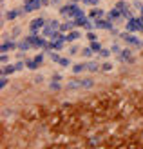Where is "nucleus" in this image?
I'll use <instances>...</instances> for the list:
<instances>
[{
    "label": "nucleus",
    "instance_id": "nucleus-1",
    "mask_svg": "<svg viewBox=\"0 0 143 149\" xmlns=\"http://www.w3.org/2000/svg\"><path fill=\"white\" fill-rule=\"evenodd\" d=\"M29 27H31V35H36V31H38L40 27H46V20L44 18H35L31 24H29Z\"/></svg>",
    "mask_w": 143,
    "mask_h": 149
},
{
    "label": "nucleus",
    "instance_id": "nucleus-2",
    "mask_svg": "<svg viewBox=\"0 0 143 149\" xmlns=\"http://www.w3.org/2000/svg\"><path fill=\"white\" fill-rule=\"evenodd\" d=\"M103 13H105V11L98 9V7H93V9L89 11V15H87V17L91 18V20H93V18H94V20H98V18H103Z\"/></svg>",
    "mask_w": 143,
    "mask_h": 149
},
{
    "label": "nucleus",
    "instance_id": "nucleus-3",
    "mask_svg": "<svg viewBox=\"0 0 143 149\" xmlns=\"http://www.w3.org/2000/svg\"><path fill=\"white\" fill-rule=\"evenodd\" d=\"M131 56H132L131 49H123V51H120V56H118V58H120V62H122V60H123V62H132Z\"/></svg>",
    "mask_w": 143,
    "mask_h": 149
},
{
    "label": "nucleus",
    "instance_id": "nucleus-4",
    "mask_svg": "<svg viewBox=\"0 0 143 149\" xmlns=\"http://www.w3.org/2000/svg\"><path fill=\"white\" fill-rule=\"evenodd\" d=\"M74 26H76L74 22H64V24H60V31H62V33L64 31H71Z\"/></svg>",
    "mask_w": 143,
    "mask_h": 149
},
{
    "label": "nucleus",
    "instance_id": "nucleus-5",
    "mask_svg": "<svg viewBox=\"0 0 143 149\" xmlns=\"http://www.w3.org/2000/svg\"><path fill=\"white\" fill-rule=\"evenodd\" d=\"M84 69H87V64H74V65H73V73H74V74L82 73Z\"/></svg>",
    "mask_w": 143,
    "mask_h": 149
},
{
    "label": "nucleus",
    "instance_id": "nucleus-6",
    "mask_svg": "<svg viewBox=\"0 0 143 149\" xmlns=\"http://www.w3.org/2000/svg\"><path fill=\"white\" fill-rule=\"evenodd\" d=\"M17 71V65H4L2 68V74L6 77V74H11V73H15Z\"/></svg>",
    "mask_w": 143,
    "mask_h": 149
},
{
    "label": "nucleus",
    "instance_id": "nucleus-7",
    "mask_svg": "<svg viewBox=\"0 0 143 149\" xmlns=\"http://www.w3.org/2000/svg\"><path fill=\"white\" fill-rule=\"evenodd\" d=\"M17 46H15L13 42H4L2 44V53H7V51H11V49H15Z\"/></svg>",
    "mask_w": 143,
    "mask_h": 149
},
{
    "label": "nucleus",
    "instance_id": "nucleus-8",
    "mask_svg": "<svg viewBox=\"0 0 143 149\" xmlns=\"http://www.w3.org/2000/svg\"><path fill=\"white\" fill-rule=\"evenodd\" d=\"M76 38H80V33H78V31H71L69 35L65 36V40H67V42H73V40H76Z\"/></svg>",
    "mask_w": 143,
    "mask_h": 149
},
{
    "label": "nucleus",
    "instance_id": "nucleus-9",
    "mask_svg": "<svg viewBox=\"0 0 143 149\" xmlns=\"http://www.w3.org/2000/svg\"><path fill=\"white\" fill-rule=\"evenodd\" d=\"M98 68H100V65H98L96 62H87V71H91V73H94Z\"/></svg>",
    "mask_w": 143,
    "mask_h": 149
},
{
    "label": "nucleus",
    "instance_id": "nucleus-10",
    "mask_svg": "<svg viewBox=\"0 0 143 149\" xmlns=\"http://www.w3.org/2000/svg\"><path fill=\"white\" fill-rule=\"evenodd\" d=\"M18 15H20V11H9L6 15V20H13V18H17Z\"/></svg>",
    "mask_w": 143,
    "mask_h": 149
},
{
    "label": "nucleus",
    "instance_id": "nucleus-11",
    "mask_svg": "<svg viewBox=\"0 0 143 149\" xmlns=\"http://www.w3.org/2000/svg\"><path fill=\"white\" fill-rule=\"evenodd\" d=\"M89 47H91L93 51H102V44L94 40V42H91V46H89Z\"/></svg>",
    "mask_w": 143,
    "mask_h": 149
},
{
    "label": "nucleus",
    "instance_id": "nucleus-12",
    "mask_svg": "<svg viewBox=\"0 0 143 149\" xmlns=\"http://www.w3.org/2000/svg\"><path fill=\"white\" fill-rule=\"evenodd\" d=\"M82 86H84V87H93L94 82H93L91 78H84V80H82Z\"/></svg>",
    "mask_w": 143,
    "mask_h": 149
},
{
    "label": "nucleus",
    "instance_id": "nucleus-13",
    "mask_svg": "<svg viewBox=\"0 0 143 149\" xmlns=\"http://www.w3.org/2000/svg\"><path fill=\"white\" fill-rule=\"evenodd\" d=\"M93 53H94V51H93V49H91V47H85V49H84V51H82V55H84V56H85V58H89V56H91V55H93Z\"/></svg>",
    "mask_w": 143,
    "mask_h": 149
},
{
    "label": "nucleus",
    "instance_id": "nucleus-14",
    "mask_svg": "<svg viewBox=\"0 0 143 149\" xmlns=\"http://www.w3.org/2000/svg\"><path fill=\"white\" fill-rule=\"evenodd\" d=\"M102 69H103V71H111V69H112V64H111V62H105V64L102 65Z\"/></svg>",
    "mask_w": 143,
    "mask_h": 149
},
{
    "label": "nucleus",
    "instance_id": "nucleus-15",
    "mask_svg": "<svg viewBox=\"0 0 143 149\" xmlns=\"http://www.w3.org/2000/svg\"><path fill=\"white\" fill-rule=\"evenodd\" d=\"M60 65H64V68H65V65H69L71 62H69V58H60V62H58Z\"/></svg>",
    "mask_w": 143,
    "mask_h": 149
},
{
    "label": "nucleus",
    "instance_id": "nucleus-16",
    "mask_svg": "<svg viewBox=\"0 0 143 149\" xmlns=\"http://www.w3.org/2000/svg\"><path fill=\"white\" fill-rule=\"evenodd\" d=\"M60 86H62L60 82H53V84H51V89H53V91H58V89H60Z\"/></svg>",
    "mask_w": 143,
    "mask_h": 149
},
{
    "label": "nucleus",
    "instance_id": "nucleus-17",
    "mask_svg": "<svg viewBox=\"0 0 143 149\" xmlns=\"http://www.w3.org/2000/svg\"><path fill=\"white\" fill-rule=\"evenodd\" d=\"M100 55H102L103 58H107V56H111V51H109V49H102V51H100Z\"/></svg>",
    "mask_w": 143,
    "mask_h": 149
},
{
    "label": "nucleus",
    "instance_id": "nucleus-18",
    "mask_svg": "<svg viewBox=\"0 0 143 149\" xmlns=\"http://www.w3.org/2000/svg\"><path fill=\"white\" fill-rule=\"evenodd\" d=\"M49 56H51V60H55V62H60V55H58V53H51Z\"/></svg>",
    "mask_w": 143,
    "mask_h": 149
},
{
    "label": "nucleus",
    "instance_id": "nucleus-19",
    "mask_svg": "<svg viewBox=\"0 0 143 149\" xmlns=\"http://www.w3.org/2000/svg\"><path fill=\"white\" fill-rule=\"evenodd\" d=\"M82 2H85L87 6H96V4H98V0H82Z\"/></svg>",
    "mask_w": 143,
    "mask_h": 149
},
{
    "label": "nucleus",
    "instance_id": "nucleus-20",
    "mask_svg": "<svg viewBox=\"0 0 143 149\" xmlns=\"http://www.w3.org/2000/svg\"><path fill=\"white\" fill-rule=\"evenodd\" d=\"M87 38L91 40V42H94V40H96V35H94V33H91V31H89V33H87Z\"/></svg>",
    "mask_w": 143,
    "mask_h": 149
},
{
    "label": "nucleus",
    "instance_id": "nucleus-21",
    "mask_svg": "<svg viewBox=\"0 0 143 149\" xmlns=\"http://www.w3.org/2000/svg\"><path fill=\"white\" fill-rule=\"evenodd\" d=\"M69 53H71V55H76V53H78V46H73Z\"/></svg>",
    "mask_w": 143,
    "mask_h": 149
},
{
    "label": "nucleus",
    "instance_id": "nucleus-22",
    "mask_svg": "<svg viewBox=\"0 0 143 149\" xmlns=\"http://www.w3.org/2000/svg\"><path fill=\"white\" fill-rule=\"evenodd\" d=\"M7 60H9V56H7V55H6V53H4V55H2V62H4V64H6V62H7Z\"/></svg>",
    "mask_w": 143,
    "mask_h": 149
}]
</instances>
